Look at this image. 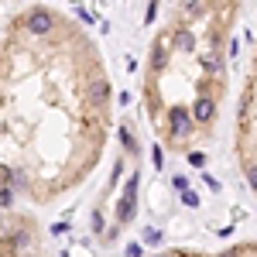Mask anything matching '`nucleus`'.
Listing matches in <instances>:
<instances>
[{"mask_svg":"<svg viewBox=\"0 0 257 257\" xmlns=\"http://www.w3.org/2000/svg\"><path fill=\"white\" fill-rule=\"evenodd\" d=\"M113 76L82 21L52 4L0 24V192L31 209L76 196L106 158Z\"/></svg>","mask_w":257,"mask_h":257,"instance_id":"nucleus-1","label":"nucleus"},{"mask_svg":"<svg viewBox=\"0 0 257 257\" xmlns=\"http://www.w3.org/2000/svg\"><path fill=\"white\" fill-rule=\"evenodd\" d=\"M233 161L247 185V192L257 199V41L250 59L243 65V79L237 93V113H233Z\"/></svg>","mask_w":257,"mask_h":257,"instance_id":"nucleus-3","label":"nucleus"},{"mask_svg":"<svg viewBox=\"0 0 257 257\" xmlns=\"http://www.w3.org/2000/svg\"><path fill=\"white\" fill-rule=\"evenodd\" d=\"M148 257H257V240H233L223 247H189V243H172Z\"/></svg>","mask_w":257,"mask_h":257,"instance_id":"nucleus-5","label":"nucleus"},{"mask_svg":"<svg viewBox=\"0 0 257 257\" xmlns=\"http://www.w3.org/2000/svg\"><path fill=\"white\" fill-rule=\"evenodd\" d=\"M0 257H55V243L38 209L0 192Z\"/></svg>","mask_w":257,"mask_h":257,"instance_id":"nucleus-4","label":"nucleus"},{"mask_svg":"<svg viewBox=\"0 0 257 257\" xmlns=\"http://www.w3.org/2000/svg\"><path fill=\"white\" fill-rule=\"evenodd\" d=\"M247 0H175L141 65V110L161 151H202L230 93V41Z\"/></svg>","mask_w":257,"mask_h":257,"instance_id":"nucleus-2","label":"nucleus"}]
</instances>
